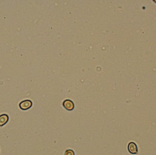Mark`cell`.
I'll use <instances>...</instances> for the list:
<instances>
[{"instance_id": "1", "label": "cell", "mask_w": 156, "mask_h": 155, "mask_svg": "<svg viewBox=\"0 0 156 155\" xmlns=\"http://www.w3.org/2000/svg\"><path fill=\"white\" fill-rule=\"evenodd\" d=\"M32 102L30 100H27L22 101L19 104V107L23 110H27L32 106Z\"/></svg>"}, {"instance_id": "2", "label": "cell", "mask_w": 156, "mask_h": 155, "mask_svg": "<svg viewBox=\"0 0 156 155\" xmlns=\"http://www.w3.org/2000/svg\"><path fill=\"white\" fill-rule=\"evenodd\" d=\"M128 150L130 153L132 154H137L138 153V147L135 142H130L128 145Z\"/></svg>"}, {"instance_id": "3", "label": "cell", "mask_w": 156, "mask_h": 155, "mask_svg": "<svg viewBox=\"0 0 156 155\" xmlns=\"http://www.w3.org/2000/svg\"><path fill=\"white\" fill-rule=\"evenodd\" d=\"M63 105L64 108L69 111L73 110L74 108V104L72 101L70 100H65L63 103Z\"/></svg>"}, {"instance_id": "4", "label": "cell", "mask_w": 156, "mask_h": 155, "mask_svg": "<svg viewBox=\"0 0 156 155\" xmlns=\"http://www.w3.org/2000/svg\"><path fill=\"white\" fill-rule=\"evenodd\" d=\"M9 120V117L8 114H4L0 115V126H3L8 123Z\"/></svg>"}, {"instance_id": "5", "label": "cell", "mask_w": 156, "mask_h": 155, "mask_svg": "<svg viewBox=\"0 0 156 155\" xmlns=\"http://www.w3.org/2000/svg\"><path fill=\"white\" fill-rule=\"evenodd\" d=\"M64 155H75V152L73 150L68 149L66 150Z\"/></svg>"}]
</instances>
